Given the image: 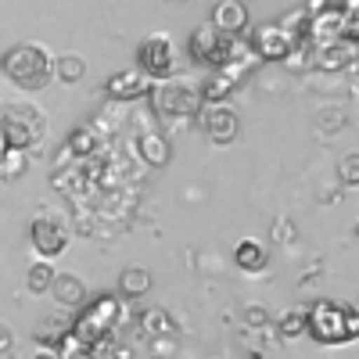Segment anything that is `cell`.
<instances>
[{
    "mask_svg": "<svg viewBox=\"0 0 359 359\" xmlns=\"http://www.w3.org/2000/svg\"><path fill=\"white\" fill-rule=\"evenodd\" d=\"M50 291H54V298L62 306H69V309H79L83 306V298H86V291H83V280H76L72 273H54V280H50Z\"/></svg>",
    "mask_w": 359,
    "mask_h": 359,
    "instance_id": "13",
    "label": "cell"
},
{
    "mask_svg": "<svg viewBox=\"0 0 359 359\" xmlns=\"http://www.w3.org/2000/svg\"><path fill=\"white\" fill-rule=\"evenodd\" d=\"M245 323H248V327H266V323H269V316H266V309L252 306V309H245Z\"/></svg>",
    "mask_w": 359,
    "mask_h": 359,
    "instance_id": "24",
    "label": "cell"
},
{
    "mask_svg": "<svg viewBox=\"0 0 359 359\" xmlns=\"http://www.w3.org/2000/svg\"><path fill=\"white\" fill-rule=\"evenodd\" d=\"M151 76L147 72H115L111 79H108V94L115 97V101H137V97H147V90H151Z\"/></svg>",
    "mask_w": 359,
    "mask_h": 359,
    "instance_id": "9",
    "label": "cell"
},
{
    "mask_svg": "<svg viewBox=\"0 0 359 359\" xmlns=\"http://www.w3.org/2000/svg\"><path fill=\"white\" fill-rule=\"evenodd\" d=\"M83 72H86V62L79 54H65L54 62V79H62V83H79Z\"/></svg>",
    "mask_w": 359,
    "mask_h": 359,
    "instance_id": "17",
    "label": "cell"
},
{
    "mask_svg": "<svg viewBox=\"0 0 359 359\" xmlns=\"http://www.w3.org/2000/svg\"><path fill=\"white\" fill-rule=\"evenodd\" d=\"M15 345H11V334H8V327H0V355L4 352H11Z\"/></svg>",
    "mask_w": 359,
    "mask_h": 359,
    "instance_id": "25",
    "label": "cell"
},
{
    "mask_svg": "<svg viewBox=\"0 0 359 359\" xmlns=\"http://www.w3.org/2000/svg\"><path fill=\"white\" fill-rule=\"evenodd\" d=\"M50 280H54V266H50V259H40L33 269H29L25 287L33 294H43V291H50Z\"/></svg>",
    "mask_w": 359,
    "mask_h": 359,
    "instance_id": "19",
    "label": "cell"
},
{
    "mask_svg": "<svg viewBox=\"0 0 359 359\" xmlns=\"http://www.w3.org/2000/svg\"><path fill=\"white\" fill-rule=\"evenodd\" d=\"M277 331H280L284 338H302V334H306V313H302V309L287 313V316L277 323Z\"/></svg>",
    "mask_w": 359,
    "mask_h": 359,
    "instance_id": "22",
    "label": "cell"
},
{
    "mask_svg": "<svg viewBox=\"0 0 359 359\" xmlns=\"http://www.w3.org/2000/svg\"><path fill=\"white\" fill-rule=\"evenodd\" d=\"M212 25L219 33H230V36H241L248 29V11H245V0H219L216 11H212Z\"/></svg>",
    "mask_w": 359,
    "mask_h": 359,
    "instance_id": "10",
    "label": "cell"
},
{
    "mask_svg": "<svg viewBox=\"0 0 359 359\" xmlns=\"http://www.w3.org/2000/svg\"><path fill=\"white\" fill-rule=\"evenodd\" d=\"M352 62H355V43H348V40H334V43L320 47V65L327 72H338V69H345Z\"/></svg>",
    "mask_w": 359,
    "mask_h": 359,
    "instance_id": "14",
    "label": "cell"
},
{
    "mask_svg": "<svg viewBox=\"0 0 359 359\" xmlns=\"http://www.w3.org/2000/svg\"><path fill=\"white\" fill-rule=\"evenodd\" d=\"M201 108H205V111H201V126H205L208 140H212V144H230V140H237L241 118H237L230 108H223V104H201Z\"/></svg>",
    "mask_w": 359,
    "mask_h": 359,
    "instance_id": "8",
    "label": "cell"
},
{
    "mask_svg": "<svg viewBox=\"0 0 359 359\" xmlns=\"http://www.w3.org/2000/svg\"><path fill=\"white\" fill-rule=\"evenodd\" d=\"M147 291H151V273L140 269V266L126 269V273L118 277V294H123V298H144Z\"/></svg>",
    "mask_w": 359,
    "mask_h": 359,
    "instance_id": "16",
    "label": "cell"
},
{
    "mask_svg": "<svg viewBox=\"0 0 359 359\" xmlns=\"http://www.w3.org/2000/svg\"><path fill=\"white\" fill-rule=\"evenodd\" d=\"M25 169H29V158H25V151H18V147H8V151L0 155V176H4V180L22 176Z\"/></svg>",
    "mask_w": 359,
    "mask_h": 359,
    "instance_id": "21",
    "label": "cell"
},
{
    "mask_svg": "<svg viewBox=\"0 0 359 359\" xmlns=\"http://www.w3.org/2000/svg\"><path fill=\"white\" fill-rule=\"evenodd\" d=\"M137 69L151 79H169L176 76V50L169 36H147L137 50Z\"/></svg>",
    "mask_w": 359,
    "mask_h": 359,
    "instance_id": "6",
    "label": "cell"
},
{
    "mask_svg": "<svg viewBox=\"0 0 359 359\" xmlns=\"http://www.w3.org/2000/svg\"><path fill=\"white\" fill-rule=\"evenodd\" d=\"M126 320V298L123 294H97L94 302H83L76 320L69 323V331L72 338L83 345L86 355H94V352H104L108 338L118 331V323Z\"/></svg>",
    "mask_w": 359,
    "mask_h": 359,
    "instance_id": "1",
    "label": "cell"
},
{
    "mask_svg": "<svg viewBox=\"0 0 359 359\" xmlns=\"http://www.w3.org/2000/svg\"><path fill=\"white\" fill-rule=\"evenodd\" d=\"M137 151H140V158H144L147 165L162 169V165H169V158H172V144H169L162 133H140Z\"/></svg>",
    "mask_w": 359,
    "mask_h": 359,
    "instance_id": "11",
    "label": "cell"
},
{
    "mask_svg": "<svg viewBox=\"0 0 359 359\" xmlns=\"http://www.w3.org/2000/svg\"><path fill=\"white\" fill-rule=\"evenodd\" d=\"M233 262L245 269V273H262V269L269 266V252H266V245H259V241H241L233 248Z\"/></svg>",
    "mask_w": 359,
    "mask_h": 359,
    "instance_id": "12",
    "label": "cell"
},
{
    "mask_svg": "<svg viewBox=\"0 0 359 359\" xmlns=\"http://www.w3.org/2000/svg\"><path fill=\"white\" fill-rule=\"evenodd\" d=\"M29 241H33L40 259H57L69 248V230L50 216H40V219H33V226H29Z\"/></svg>",
    "mask_w": 359,
    "mask_h": 359,
    "instance_id": "7",
    "label": "cell"
},
{
    "mask_svg": "<svg viewBox=\"0 0 359 359\" xmlns=\"http://www.w3.org/2000/svg\"><path fill=\"white\" fill-rule=\"evenodd\" d=\"M355 155H348V158H341V180H345V187H355V180H359V169H355Z\"/></svg>",
    "mask_w": 359,
    "mask_h": 359,
    "instance_id": "23",
    "label": "cell"
},
{
    "mask_svg": "<svg viewBox=\"0 0 359 359\" xmlns=\"http://www.w3.org/2000/svg\"><path fill=\"white\" fill-rule=\"evenodd\" d=\"M69 151H72V158H90V155L97 151V133L86 130V126H79V130L69 137Z\"/></svg>",
    "mask_w": 359,
    "mask_h": 359,
    "instance_id": "20",
    "label": "cell"
},
{
    "mask_svg": "<svg viewBox=\"0 0 359 359\" xmlns=\"http://www.w3.org/2000/svg\"><path fill=\"white\" fill-rule=\"evenodd\" d=\"M248 47H252V54L259 57V62H287V57L298 50L294 40H291V33H287V29H280V22L259 25L255 33H252V40H248Z\"/></svg>",
    "mask_w": 359,
    "mask_h": 359,
    "instance_id": "5",
    "label": "cell"
},
{
    "mask_svg": "<svg viewBox=\"0 0 359 359\" xmlns=\"http://www.w3.org/2000/svg\"><path fill=\"white\" fill-rule=\"evenodd\" d=\"M306 334L320 345H345L359 338V309L352 302H331L320 298L306 309Z\"/></svg>",
    "mask_w": 359,
    "mask_h": 359,
    "instance_id": "2",
    "label": "cell"
},
{
    "mask_svg": "<svg viewBox=\"0 0 359 359\" xmlns=\"http://www.w3.org/2000/svg\"><path fill=\"white\" fill-rule=\"evenodd\" d=\"M233 79L230 76H223V72H216L212 69V76H208L205 83H201V90H198V97H201V104H219V101H226L230 94H233Z\"/></svg>",
    "mask_w": 359,
    "mask_h": 359,
    "instance_id": "15",
    "label": "cell"
},
{
    "mask_svg": "<svg viewBox=\"0 0 359 359\" xmlns=\"http://www.w3.org/2000/svg\"><path fill=\"white\" fill-rule=\"evenodd\" d=\"M0 123H4V111H0Z\"/></svg>",
    "mask_w": 359,
    "mask_h": 359,
    "instance_id": "27",
    "label": "cell"
},
{
    "mask_svg": "<svg viewBox=\"0 0 359 359\" xmlns=\"http://www.w3.org/2000/svg\"><path fill=\"white\" fill-rule=\"evenodd\" d=\"M0 72L22 90H43L54 79V62L50 54L36 43H15L0 57Z\"/></svg>",
    "mask_w": 359,
    "mask_h": 359,
    "instance_id": "3",
    "label": "cell"
},
{
    "mask_svg": "<svg viewBox=\"0 0 359 359\" xmlns=\"http://www.w3.org/2000/svg\"><path fill=\"white\" fill-rule=\"evenodd\" d=\"M140 327H144L147 334H155V338H162V334H172V331H176L165 309H144V313H140Z\"/></svg>",
    "mask_w": 359,
    "mask_h": 359,
    "instance_id": "18",
    "label": "cell"
},
{
    "mask_svg": "<svg viewBox=\"0 0 359 359\" xmlns=\"http://www.w3.org/2000/svg\"><path fill=\"white\" fill-rule=\"evenodd\" d=\"M327 4H331V0H309V4H306V15H316V11L327 8Z\"/></svg>",
    "mask_w": 359,
    "mask_h": 359,
    "instance_id": "26",
    "label": "cell"
},
{
    "mask_svg": "<svg viewBox=\"0 0 359 359\" xmlns=\"http://www.w3.org/2000/svg\"><path fill=\"white\" fill-rule=\"evenodd\" d=\"M147 97H151L155 111L165 115V118H194L201 111V97H198V90L184 86V83H176L172 76L169 79H155L151 90H147Z\"/></svg>",
    "mask_w": 359,
    "mask_h": 359,
    "instance_id": "4",
    "label": "cell"
}]
</instances>
